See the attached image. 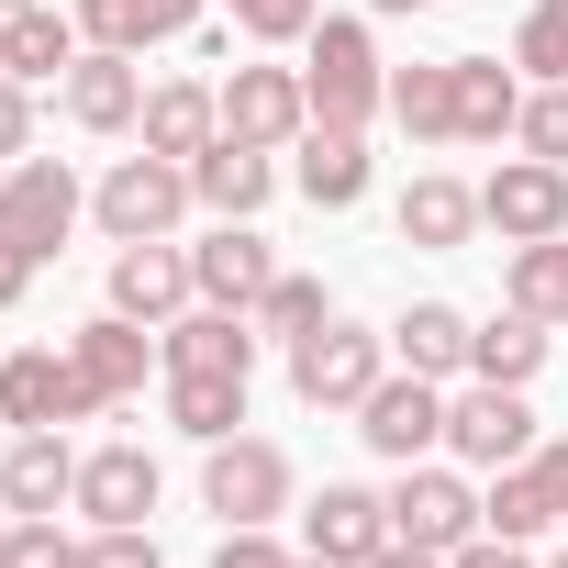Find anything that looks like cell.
I'll return each instance as SVG.
<instances>
[{
	"instance_id": "cell-1",
	"label": "cell",
	"mask_w": 568,
	"mask_h": 568,
	"mask_svg": "<svg viewBox=\"0 0 568 568\" xmlns=\"http://www.w3.org/2000/svg\"><path fill=\"white\" fill-rule=\"evenodd\" d=\"M302 90H313V123H390V57L368 34V12H324L302 34Z\"/></svg>"
},
{
	"instance_id": "cell-2",
	"label": "cell",
	"mask_w": 568,
	"mask_h": 568,
	"mask_svg": "<svg viewBox=\"0 0 568 568\" xmlns=\"http://www.w3.org/2000/svg\"><path fill=\"white\" fill-rule=\"evenodd\" d=\"M390 379V324H313L302 346H291V402L302 413H357L368 390Z\"/></svg>"
},
{
	"instance_id": "cell-3",
	"label": "cell",
	"mask_w": 568,
	"mask_h": 568,
	"mask_svg": "<svg viewBox=\"0 0 568 568\" xmlns=\"http://www.w3.org/2000/svg\"><path fill=\"white\" fill-rule=\"evenodd\" d=\"M291 501H302V468H291L278 435H223V446H201V513H212V524H278Z\"/></svg>"
},
{
	"instance_id": "cell-4",
	"label": "cell",
	"mask_w": 568,
	"mask_h": 568,
	"mask_svg": "<svg viewBox=\"0 0 568 568\" xmlns=\"http://www.w3.org/2000/svg\"><path fill=\"white\" fill-rule=\"evenodd\" d=\"M190 212H201V190H190L179 156H112L101 190H90V223H101L112 245H156V234H179Z\"/></svg>"
},
{
	"instance_id": "cell-5",
	"label": "cell",
	"mask_w": 568,
	"mask_h": 568,
	"mask_svg": "<svg viewBox=\"0 0 568 568\" xmlns=\"http://www.w3.org/2000/svg\"><path fill=\"white\" fill-rule=\"evenodd\" d=\"M79 223H90V190H79L68 156H12L0 168V245H23L45 267V256H68Z\"/></svg>"
},
{
	"instance_id": "cell-6",
	"label": "cell",
	"mask_w": 568,
	"mask_h": 568,
	"mask_svg": "<svg viewBox=\"0 0 568 568\" xmlns=\"http://www.w3.org/2000/svg\"><path fill=\"white\" fill-rule=\"evenodd\" d=\"M68 368H79V390H90V413H123V402H145V379H168V357H156V324H134V313H90L79 335H68Z\"/></svg>"
},
{
	"instance_id": "cell-7",
	"label": "cell",
	"mask_w": 568,
	"mask_h": 568,
	"mask_svg": "<svg viewBox=\"0 0 568 568\" xmlns=\"http://www.w3.org/2000/svg\"><path fill=\"white\" fill-rule=\"evenodd\" d=\"M535 446H546V435H535V402H524V390H501V379H457V390H446V457H457V468L490 479V468H524Z\"/></svg>"
},
{
	"instance_id": "cell-8",
	"label": "cell",
	"mask_w": 568,
	"mask_h": 568,
	"mask_svg": "<svg viewBox=\"0 0 568 568\" xmlns=\"http://www.w3.org/2000/svg\"><path fill=\"white\" fill-rule=\"evenodd\" d=\"M390 535H402V546L457 557V546L479 535V479H468L457 457H413V468L390 479Z\"/></svg>"
},
{
	"instance_id": "cell-9",
	"label": "cell",
	"mask_w": 568,
	"mask_h": 568,
	"mask_svg": "<svg viewBox=\"0 0 568 568\" xmlns=\"http://www.w3.org/2000/svg\"><path fill=\"white\" fill-rule=\"evenodd\" d=\"M357 446H368V457H390V468H413V457H446V379H413V368H390V379L357 402Z\"/></svg>"
},
{
	"instance_id": "cell-10",
	"label": "cell",
	"mask_w": 568,
	"mask_h": 568,
	"mask_svg": "<svg viewBox=\"0 0 568 568\" xmlns=\"http://www.w3.org/2000/svg\"><path fill=\"white\" fill-rule=\"evenodd\" d=\"M479 234H501V245H546V234H568V168H546V156H501L490 179H479Z\"/></svg>"
},
{
	"instance_id": "cell-11",
	"label": "cell",
	"mask_w": 568,
	"mask_h": 568,
	"mask_svg": "<svg viewBox=\"0 0 568 568\" xmlns=\"http://www.w3.org/2000/svg\"><path fill=\"white\" fill-rule=\"evenodd\" d=\"M390 546V490H368V479H324L313 501H302V557H324V568H368Z\"/></svg>"
},
{
	"instance_id": "cell-12",
	"label": "cell",
	"mask_w": 568,
	"mask_h": 568,
	"mask_svg": "<svg viewBox=\"0 0 568 568\" xmlns=\"http://www.w3.org/2000/svg\"><path fill=\"white\" fill-rule=\"evenodd\" d=\"M212 90H223V134H234V145H267V156H278V145H302V123H313L302 68H267V57H256V68L212 79Z\"/></svg>"
},
{
	"instance_id": "cell-13",
	"label": "cell",
	"mask_w": 568,
	"mask_h": 568,
	"mask_svg": "<svg viewBox=\"0 0 568 568\" xmlns=\"http://www.w3.org/2000/svg\"><path fill=\"white\" fill-rule=\"evenodd\" d=\"M0 424H12V435H34V424H101L90 390H79V368H68V346H12V357H0Z\"/></svg>"
},
{
	"instance_id": "cell-14",
	"label": "cell",
	"mask_w": 568,
	"mask_h": 568,
	"mask_svg": "<svg viewBox=\"0 0 568 568\" xmlns=\"http://www.w3.org/2000/svg\"><path fill=\"white\" fill-rule=\"evenodd\" d=\"M57 112H68L79 134H134V123H145V57L90 45V57L57 79Z\"/></svg>"
},
{
	"instance_id": "cell-15",
	"label": "cell",
	"mask_w": 568,
	"mask_h": 568,
	"mask_svg": "<svg viewBox=\"0 0 568 568\" xmlns=\"http://www.w3.org/2000/svg\"><path fill=\"white\" fill-rule=\"evenodd\" d=\"M267 278H278V245H267L256 223H212V234L190 245V291L223 302V313H256V302H267Z\"/></svg>"
},
{
	"instance_id": "cell-16",
	"label": "cell",
	"mask_w": 568,
	"mask_h": 568,
	"mask_svg": "<svg viewBox=\"0 0 568 568\" xmlns=\"http://www.w3.org/2000/svg\"><path fill=\"white\" fill-rule=\"evenodd\" d=\"M201 291H190V245L179 234H156V245H112V313H134V324H179Z\"/></svg>"
},
{
	"instance_id": "cell-17",
	"label": "cell",
	"mask_w": 568,
	"mask_h": 568,
	"mask_svg": "<svg viewBox=\"0 0 568 568\" xmlns=\"http://www.w3.org/2000/svg\"><path fill=\"white\" fill-rule=\"evenodd\" d=\"M190 190H201V212H212V223H256V212L278 201V156H267V145L212 134V145L190 156Z\"/></svg>"
},
{
	"instance_id": "cell-18",
	"label": "cell",
	"mask_w": 568,
	"mask_h": 568,
	"mask_svg": "<svg viewBox=\"0 0 568 568\" xmlns=\"http://www.w3.org/2000/svg\"><path fill=\"white\" fill-rule=\"evenodd\" d=\"M156 357H168V368H234V379H256L267 335H256V313H223V302H190L179 324H156Z\"/></svg>"
},
{
	"instance_id": "cell-19",
	"label": "cell",
	"mask_w": 568,
	"mask_h": 568,
	"mask_svg": "<svg viewBox=\"0 0 568 568\" xmlns=\"http://www.w3.org/2000/svg\"><path fill=\"white\" fill-rule=\"evenodd\" d=\"M212 23V0H79V34L112 45V57H145V45H190Z\"/></svg>"
},
{
	"instance_id": "cell-20",
	"label": "cell",
	"mask_w": 568,
	"mask_h": 568,
	"mask_svg": "<svg viewBox=\"0 0 568 568\" xmlns=\"http://www.w3.org/2000/svg\"><path fill=\"white\" fill-rule=\"evenodd\" d=\"M368 134L357 123H302V168H291V190L313 201V212H357L368 201Z\"/></svg>"
},
{
	"instance_id": "cell-21",
	"label": "cell",
	"mask_w": 568,
	"mask_h": 568,
	"mask_svg": "<svg viewBox=\"0 0 568 568\" xmlns=\"http://www.w3.org/2000/svg\"><path fill=\"white\" fill-rule=\"evenodd\" d=\"M156 457L145 446H79V501L68 513H90V524H145L156 513Z\"/></svg>"
},
{
	"instance_id": "cell-22",
	"label": "cell",
	"mask_w": 568,
	"mask_h": 568,
	"mask_svg": "<svg viewBox=\"0 0 568 568\" xmlns=\"http://www.w3.org/2000/svg\"><path fill=\"white\" fill-rule=\"evenodd\" d=\"M79 57H90V34L57 12V0H23V12H0V79L45 90V79H68Z\"/></svg>"
},
{
	"instance_id": "cell-23",
	"label": "cell",
	"mask_w": 568,
	"mask_h": 568,
	"mask_svg": "<svg viewBox=\"0 0 568 568\" xmlns=\"http://www.w3.org/2000/svg\"><path fill=\"white\" fill-rule=\"evenodd\" d=\"M79 501V446L57 424L12 435V457H0V513H68Z\"/></svg>"
},
{
	"instance_id": "cell-24",
	"label": "cell",
	"mask_w": 568,
	"mask_h": 568,
	"mask_svg": "<svg viewBox=\"0 0 568 568\" xmlns=\"http://www.w3.org/2000/svg\"><path fill=\"white\" fill-rule=\"evenodd\" d=\"M390 223H402V245L457 256V245L479 234V190H468V179H446V168H413V190L390 201Z\"/></svg>"
},
{
	"instance_id": "cell-25",
	"label": "cell",
	"mask_w": 568,
	"mask_h": 568,
	"mask_svg": "<svg viewBox=\"0 0 568 568\" xmlns=\"http://www.w3.org/2000/svg\"><path fill=\"white\" fill-rule=\"evenodd\" d=\"M468 335H479V324H468L457 302H402V313H390V368L457 390V379H468Z\"/></svg>"
},
{
	"instance_id": "cell-26",
	"label": "cell",
	"mask_w": 568,
	"mask_h": 568,
	"mask_svg": "<svg viewBox=\"0 0 568 568\" xmlns=\"http://www.w3.org/2000/svg\"><path fill=\"white\" fill-rule=\"evenodd\" d=\"M446 79H457V145H513V123H524V68H501V57H446Z\"/></svg>"
},
{
	"instance_id": "cell-27",
	"label": "cell",
	"mask_w": 568,
	"mask_h": 568,
	"mask_svg": "<svg viewBox=\"0 0 568 568\" xmlns=\"http://www.w3.org/2000/svg\"><path fill=\"white\" fill-rule=\"evenodd\" d=\"M134 134H145V156H179V168H190V156L223 134V90H212V79H156Z\"/></svg>"
},
{
	"instance_id": "cell-28",
	"label": "cell",
	"mask_w": 568,
	"mask_h": 568,
	"mask_svg": "<svg viewBox=\"0 0 568 568\" xmlns=\"http://www.w3.org/2000/svg\"><path fill=\"white\" fill-rule=\"evenodd\" d=\"M156 402H168V435H190V446L245 435V379H234V368H168Z\"/></svg>"
},
{
	"instance_id": "cell-29",
	"label": "cell",
	"mask_w": 568,
	"mask_h": 568,
	"mask_svg": "<svg viewBox=\"0 0 568 568\" xmlns=\"http://www.w3.org/2000/svg\"><path fill=\"white\" fill-rule=\"evenodd\" d=\"M546 357H557V324H535V313H513V302L468 335V379H501V390H535Z\"/></svg>"
},
{
	"instance_id": "cell-30",
	"label": "cell",
	"mask_w": 568,
	"mask_h": 568,
	"mask_svg": "<svg viewBox=\"0 0 568 568\" xmlns=\"http://www.w3.org/2000/svg\"><path fill=\"white\" fill-rule=\"evenodd\" d=\"M479 524L490 535H513V546H535V535H557V479L524 457V468H490V490H479Z\"/></svg>"
},
{
	"instance_id": "cell-31",
	"label": "cell",
	"mask_w": 568,
	"mask_h": 568,
	"mask_svg": "<svg viewBox=\"0 0 568 568\" xmlns=\"http://www.w3.org/2000/svg\"><path fill=\"white\" fill-rule=\"evenodd\" d=\"M501 302L535 313V324H568V234H546V245H501Z\"/></svg>"
},
{
	"instance_id": "cell-32",
	"label": "cell",
	"mask_w": 568,
	"mask_h": 568,
	"mask_svg": "<svg viewBox=\"0 0 568 568\" xmlns=\"http://www.w3.org/2000/svg\"><path fill=\"white\" fill-rule=\"evenodd\" d=\"M390 123H402L413 145H457V79H446V57L390 68Z\"/></svg>"
},
{
	"instance_id": "cell-33",
	"label": "cell",
	"mask_w": 568,
	"mask_h": 568,
	"mask_svg": "<svg viewBox=\"0 0 568 568\" xmlns=\"http://www.w3.org/2000/svg\"><path fill=\"white\" fill-rule=\"evenodd\" d=\"M313 324H335V291H324L313 267H278V278H267V302H256V335H267V346H302Z\"/></svg>"
},
{
	"instance_id": "cell-34",
	"label": "cell",
	"mask_w": 568,
	"mask_h": 568,
	"mask_svg": "<svg viewBox=\"0 0 568 568\" xmlns=\"http://www.w3.org/2000/svg\"><path fill=\"white\" fill-rule=\"evenodd\" d=\"M513 68L546 90V79H568V0H535V12L513 23Z\"/></svg>"
},
{
	"instance_id": "cell-35",
	"label": "cell",
	"mask_w": 568,
	"mask_h": 568,
	"mask_svg": "<svg viewBox=\"0 0 568 568\" xmlns=\"http://www.w3.org/2000/svg\"><path fill=\"white\" fill-rule=\"evenodd\" d=\"M0 568H79V535L57 513H12L0 524Z\"/></svg>"
},
{
	"instance_id": "cell-36",
	"label": "cell",
	"mask_w": 568,
	"mask_h": 568,
	"mask_svg": "<svg viewBox=\"0 0 568 568\" xmlns=\"http://www.w3.org/2000/svg\"><path fill=\"white\" fill-rule=\"evenodd\" d=\"M223 23H234L245 45H302V34L324 23V0H223Z\"/></svg>"
},
{
	"instance_id": "cell-37",
	"label": "cell",
	"mask_w": 568,
	"mask_h": 568,
	"mask_svg": "<svg viewBox=\"0 0 568 568\" xmlns=\"http://www.w3.org/2000/svg\"><path fill=\"white\" fill-rule=\"evenodd\" d=\"M513 145H524V156H546V168H568V79L524 90V123H513Z\"/></svg>"
},
{
	"instance_id": "cell-38",
	"label": "cell",
	"mask_w": 568,
	"mask_h": 568,
	"mask_svg": "<svg viewBox=\"0 0 568 568\" xmlns=\"http://www.w3.org/2000/svg\"><path fill=\"white\" fill-rule=\"evenodd\" d=\"M79 568H168V557H156L145 524H90V535H79Z\"/></svg>"
},
{
	"instance_id": "cell-39",
	"label": "cell",
	"mask_w": 568,
	"mask_h": 568,
	"mask_svg": "<svg viewBox=\"0 0 568 568\" xmlns=\"http://www.w3.org/2000/svg\"><path fill=\"white\" fill-rule=\"evenodd\" d=\"M212 568H302V557L278 546V524H223V546H212Z\"/></svg>"
},
{
	"instance_id": "cell-40",
	"label": "cell",
	"mask_w": 568,
	"mask_h": 568,
	"mask_svg": "<svg viewBox=\"0 0 568 568\" xmlns=\"http://www.w3.org/2000/svg\"><path fill=\"white\" fill-rule=\"evenodd\" d=\"M12 156H34V90L0 79V168H12Z\"/></svg>"
},
{
	"instance_id": "cell-41",
	"label": "cell",
	"mask_w": 568,
	"mask_h": 568,
	"mask_svg": "<svg viewBox=\"0 0 568 568\" xmlns=\"http://www.w3.org/2000/svg\"><path fill=\"white\" fill-rule=\"evenodd\" d=\"M446 568H546V557H535V546H513V535H490V524H479V535H468V546H457V557H446Z\"/></svg>"
},
{
	"instance_id": "cell-42",
	"label": "cell",
	"mask_w": 568,
	"mask_h": 568,
	"mask_svg": "<svg viewBox=\"0 0 568 568\" xmlns=\"http://www.w3.org/2000/svg\"><path fill=\"white\" fill-rule=\"evenodd\" d=\"M23 291H34V256H23V245H0V313H23Z\"/></svg>"
},
{
	"instance_id": "cell-43",
	"label": "cell",
	"mask_w": 568,
	"mask_h": 568,
	"mask_svg": "<svg viewBox=\"0 0 568 568\" xmlns=\"http://www.w3.org/2000/svg\"><path fill=\"white\" fill-rule=\"evenodd\" d=\"M535 468L557 479V535H568V435H546V446H535Z\"/></svg>"
},
{
	"instance_id": "cell-44",
	"label": "cell",
	"mask_w": 568,
	"mask_h": 568,
	"mask_svg": "<svg viewBox=\"0 0 568 568\" xmlns=\"http://www.w3.org/2000/svg\"><path fill=\"white\" fill-rule=\"evenodd\" d=\"M368 568H446V557H435V546H402V535H390V546H379Z\"/></svg>"
},
{
	"instance_id": "cell-45",
	"label": "cell",
	"mask_w": 568,
	"mask_h": 568,
	"mask_svg": "<svg viewBox=\"0 0 568 568\" xmlns=\"http://www.w3.org/2000/svg\"><path fill=\"white\" fill-rule=\"evenodd\" d=\"M368 12H379V23H402V12H435V0H368Z\"/></svg>"
},
{
	"instance_id": "cell-46",
	"label": "cell",
	"mask_w": 568,
	"mask_h": 568,
	"mask_svg": "<svg viewBox=\"0 0 568 568\" xmlns=\"http://www.w3.org/2000/svg\"><path fill=\"white\" fill-rule=\"evenodd\" d=\"M546 568H568V546H557V557H546Z\"/></svg>"
},
{
	"instance_id": "cell-47",
	"label": "cell",
	"mask_w": 568,
	"mask_h": 568,
	"mask_svg": "<svg viewBox=\"0 0 568 568\" xmlns=\"http://www.w3.org/2000/svg\"><path fill=\"white\" fill-rule=\"evenodd\" d=\"M0 12H23V0H0Z\"/></svg>"
},
{
	"instance_id": "cell-48",
	"label": "cell",
	"mask_w": 568,
	"mask_h": 568,
	"mask_svg": "<svg viewBox=\"0 0 568 568\" xmlns=\"http://www.w3.org/2000/svg\"><path fill=\"white\" fill-rule=\"evenodd\" d=\"M302 568H324V557H302Z\"/></svg>"
}]
</instances>
